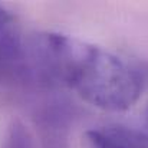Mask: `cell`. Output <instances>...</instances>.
Wrapping results in <instances>:
<instances>
[{
    "label": "cell",
    "instance_id": "1",
    "mask_svg": "<svg viewBox=\"0 0 148 148\" xmlns=\"http://www.w3.org/2000/svg\"><path fill=\"white\" fill-rule=\"evenodd\" d=\"M32 71L62 84L85 102L105 111H125L141 95L143 76L125 60L99 46L63 33H42L30 43Z\"/></svg>",
    "mask_w": 148,
    "mask_h": 148
},
{
    "label": "cell",
    "instance_id": "2",
    "mask_svg": "<svg viewBox=\"0 0 148 148\" xmlns=\"http://www.w3.org/2000/svg\"><path fill=\"white\" fill-rule=\"evenodd\" d=\"M88 148H148V134L122 127L106 125L86 132Z\"/></svg>",
    "mask_w": 148,
    "mask_h": 148
},
{
    "label": "cell",
    "instance_id": "3",
    "mask_svg": "<svg viewBox=\"0 0 148 148\" xmlns=\"http://www.w3.org/2000/svg\"><path fill=\"white\" fill-rule=\"evenodd\" d=\"M42 148H66L68 125L66 119L59 112H49L40 121Z\"/></svg>",
    "mask_w": 148,
    "mask_h": 148
},
{
    "label": "cell",
    "instance_id": "4",
    "mask_svg": "<svg viewBox=\"0 0 148 148\" xmlns=\"http://www.w3.org/2000/svg\"><path fill=\"white\" fill-rule=\"evenodd\" d=\"M1 148H39V145L27 125L22 119L14 118L6 130Z\"/></svg>",
    "mask_w": 148,
    "mask_h": 148
},
{
    "label": "cell",
    "instance_id": "5",
    "mask_svg": "<svg viewBox=\"0 0 148 148\" xmlns=\"http://www.w3.org/2000/svg\"><path fill=\"white\" fill-rule=\"evenodd\" d=\"M12 25H13V17H12V14H10L6 9H3V7L0 6V36L4 35L10 27H13Z\"/></svg>",
    "mask_w": 148,
    "mask_h": 148
},
{
    "label": "cell",
    "instance_id": "6",
    "mask_svg": "<svg viewBox=\"0 0 148 148\" xmlns=\"http://www.w3.org/2000/svg\"><path fill=\"white\" fill-rule=\"evenodd\" d=\"M145 121H147V125H148V105H147V109H145Z\"/></svg>",
    "mask_w": 148,
    "mask_h": 148
}]
</instances>
